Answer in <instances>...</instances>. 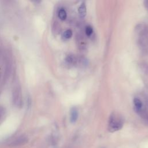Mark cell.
Here are the masks:
<instances>
[{"instance_id":"6da1fadb","label":"cell","mask_w":148,"mask_h":148,"mask_svg":"<svg viewBox=\"0 0 148 148\" xmlns=\"http://www.w3.org/2000/svg\"><path fill=\"white\" fill-rule=\"evenodd\" d=\"M124 123L123 117L118 113L113 112L109 119L108 130L112 132L120 130Z\"/></svg>"},{"instance_id":"7a4b0ae2","label":"cell","mask_w":148,"mask_h":148,"mask_svg":"<svg viewBox=\"0 0 148 148\" xmlns=\"http://www.w3.org/2000/svg\"><path fill=\"white\" fill-rule=\"evenodd\" d=\"M79 113L76 107H72L70 112V120L72 123H75L78 119Z\"/></svg>"},{"instance_id":"3957f363","label":"cell","mask_w":148,"mask_h":148,"mask_svg":"<svg viewBox=\"0 0 148 148\" xmlns=\"http://www.w3.org/2000/svg\"><path fill=\"white\" fill-rule=\"evenodd\" d=\"M78 12L80 17L83 18L86 16L87 10H86V6L84 2H83L82 3L80 4V6L78 8Z\"/></svg>"},{"instance_id":"277c9868","label":"cell","mask_w":148,"mask_h":148,"mask_svg":"<svg viewBox=\"0 0 148 148\" xmlns=\"http://www.w3.org/2000/svg\"><path fill=\"white\" fill-rule=\"evenodd\" d=\"M133 102H134V106H135L136 109L137 110H139L143 106V103H142V101L139 98H135L133 100Z\"/></svg>"},{"instance_id":"5b68a950","label":"cell","mask_w":148,"mask_h":148,"mask_svg":"<svg viewBox=\"0 0 148 148\" xmlns=\"http://www.w3.org/2000/svg\"><path fill=\"white\" fill-rule=\"evenodd\" d=\"M58 17L61 20H65L66 18V12L64 9H60L58 13Z\"/></svg>"},{"instance_id":"8992f818","label":"cell","mask_w":148,"mask_h":148,"mask_svg":"<svg viewBox=\"0 0 148 148\" xmlns=\"http://www.w3.org/2000/svg\"><path fill=\"white\" fill-rule=\"evenodd\" d=\"M72 36V31L71 29L66 30L63 34V37L65 39H70Z\"/></svg>"},{"instance_id":"52a82bcc","label":"cell","mask_w":148,"mask_h":148,"mask_svg":"<svg viewBox=\"0 0 148 148\" xmlns=\"http://www.w3.org/2000/svg\"><path fill=\"white\" fill-rule=\"evenodd\" d=\"M85 32H86V34L87 35V36H90L91 35V34L93 32V29H92V28L91 26L88 25L86 28Z\"/></svg>"},{"instance_id":"ba28073f","label":"cell","mask_w":148,"mask_h":148,"mask_svg":"<svg viewBox=\"0 0 148 148\" xmlns=\"http://www.w3.org/2000/svg\"><path fill=\"white\" fill-rule=\"evenodd\" d=\"M73 57H72V56L69 55V56H68L66 57L65 61H66V62H68V63H69V64H71V63H72V62H73Z\"/></svg>"},{"instance_id":"9c48e42d","label":"cell","mask_w":148,"mask_h":148,"mask_svg":"<svg viewBox=\"0 0 148 148\" xmlns=\"http://www.w3.org/2000/svg\"><path fill=\"white\" fill-rule=\"evenodd\" d=\"M144 3H145V7H146L147 9H148V1H145L144 2Z\"/></svg>"}]
</instances>
